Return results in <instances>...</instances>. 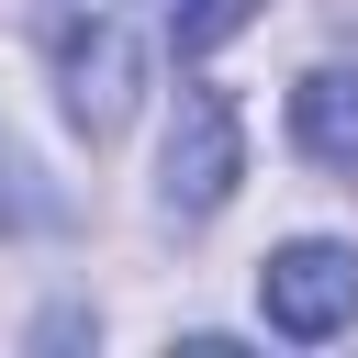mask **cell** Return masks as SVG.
<instances>
[{
	"label": "cell",
	"instance_id": "6da1fadb",
	"mask_svg": "<svg viewBox=\"0 0 358 358\" xmlns=\"http://www.w3.org/2000/svg\"><path fill=\"white\" fill-rule=\"evenodd\" d=\"M34 34H45V67H56L67 123H78L90 145L123 134V112H134V90H145L134 11H123V0H34Z\"/></svg>",
	"mask_w": 358,
	"mask_h": 358
},
{
	"label": "cell",
	"instance_id": "7a4b0ae2",
	"mask_svg": "<svg viewBox=\"0 0 358 358\" xmlns=\"http://www.w3.org/2000/svg\"><path fill=\"white\" fill-rule=\"evenodd\" d=\"M235 179H246V112H235V90H179L168 145H157V201H168V224H213V213L235 201Z\"/></svg>",
	"mask_w": 358,
	"mask_h": 358
},
{
	"label": "cell",
	"instance_id": "3957f363",
	"mask_svg": "<svg viewBox=\"0 0 358 358\" xmlns=\"http://www.w3.org/2000/svg\"><path fill=\"white\" fill-rule=\"evenodd\" d=\"M257 313H268L280 336L324 347V336L358 313V246H336V235H291V246L257 268Z\"/></svg>",
	"mask_w": 358,
	"mask_h": 358
},
{
	"label": "cell",
	"instance_id": "277c9868",
	"mask_svg": "<svg viewBox=\"0 0 358 358\" xmlns=\"http://www.w3.org/2000/svg\"><path fill=\"white\" fill-rule=\"evenodd\" d=\"M291 145L324 157V168H358V67H347V56L291 90Z\"/></svg>",
	"mask_w": 358,
	"mask_h": 358
},
{
	"label": "cell",
	"instance_id": "5b68a950",
	"mask_svg": "<svg viewBox=\"0 0 358 358\" xmlns=\"http://www.w3.org/2000/svg\"><path fill=\"white\" fill-rule=\"evenodd\" d=\"M257 22V0H168V45L179 56H213V45H235Z\"/></svg>",
	"mask_w": 358,
	"mask_h": 358
},
{
	"label": "cell",
	"instance_id": "8992f818",
	"mask_svg": "<svg viewBox=\"0 0 358 358\" xmlns=\"http://www.w3.org/2000/svg\"><path fill=\"white\" fill-rule=\"evenodd\" d=\"M34 213H45V190H34V157L0 134V224H34Z\"/></svg>",
	"mask_w": 358,
	"mask_h": 358
}]
</instances>
